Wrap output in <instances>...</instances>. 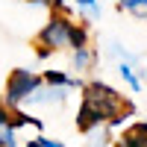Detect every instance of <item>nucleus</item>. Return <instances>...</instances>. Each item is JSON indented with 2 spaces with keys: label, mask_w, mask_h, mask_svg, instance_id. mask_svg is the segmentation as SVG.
Returning <instances> with one entry per match:
<instances>
[{
  "label": "nucleus",
  "mask_w": 147,
  "mask_h": 147,
  "mask_svg": "<svg viewBox=\"0 0 147 147\" xmlns=\"http://www.w3.org/2000/svg\"><path fill=\"white\" fill-rule=\"evenodd\" d=\"M74 6L80 9V15L85 21H97L100 18V3H97V0H74Z\"/></svg>",
  "instance_id": "14"
},
{
  "label": "nucleus",
  "mask_w": 147,
  "mask_h": 147,
  "mask_svg": "<svg viewBox=\"0 0 147 147\" xmlns=\"http://www.w3.org/2000/svg\"><path fill=\"white\" fill-rule=\"evenodd\" d=\"M0 147H18V127L12 121V109L0 100Z\"/></svg>",
  "instance_id": "6"
},
{
  "label": "nucleus",
  "mask_w": 147,
  "mask_h": 147,
  "mask_svg": "<svg viewBox=\"0 0 147 147\" xmlns=\"http://www.w3.org/2000/svg\"><path fill=\"white\" fill-rule=\"evenodd\" d=\"M41 74H35V71H27V68H15L6 77V91H3V103L9 109H21L24 103L30 100V97L38 91V85H41Z\"/></svg>",
  "instance_id": "2"
},
{
  "label": "nucleus",
  "mask_w": 147,
  "mask_h": 147,
  "mask_svg": "<svg viewBox=\"0 0 147 147\" xmlns=\"http://www.w3.org/2000/svg\"><path fill=\"white\" fill-rule=\"evenodd\" d=\"M82 97H85V100H91V103L106 115L109 129L121 127V124H124V118L132 112L129 100H127V97L121 94L118 88H112L109 82H103V80H91V82H85V85H82Z\"/></svg>",
  "instance_id": "1"
},
{
  "label": "nucleus",
  "mask_w": 147,
  "mask_h": 147,
  "mask_svg": "<svg viewBox=\"0 0 147 147\" xmlns=\"http://www.w3.org/2000/svg\"><path fill=\"white\" fill-rule=\"evenodd\" d=\"M65 100H68V88H59V85L41 82L38 91H35L27 103H30V106H62Z\"/></svg>",
  "instance_id": "5"
},
{
  "label": "nucleus",
  "mask_w": 147,
  "mask_h": 147,
  "mask_svg": "<svg viewBox=\"0 0 147 147\" xmlns=\"http://www.w3.org/2000/svg\"><path fill=\"white\" fill-rule=\"evenodd\" d=\"M27 147H47V144H44V136H35V138H30V141H27Z\"/></svg>",
  "instance_id": "18"
},
{
  "label": "nucleus",
  "mask_w": 147,
  "mask_h": 147,
  "mask_svg": "<svg viewBox=\"0 0 147 147\" xmlns=\"http://www.w3.org/2000/svg\"><path fill=\"white\" fill-rule=\"evenodd\" d=\"M44 144H47V147H65L62 141H56V138H47V136H44Z\"/></svg>",
  "instance_id": "19"
},
{
  "label": "nucleus",
  "mask_w": 147,
  "mask_h": 147,
  "mask_svg": "<svg viewBox=\"0 0 147 147\" xmlns=\"http://www.w3.org/2000/svg\"><path fill=\"white\" fill-rule=\"evenodd\" d=\"M85 136H88V147H106L112 141V129H109V124H100V127L88 129Z\"/></svg>",
  "instance_id": "11"
},
{
  "label": "nucleus",
  "mask_w": 147,
  "mask_h": 147,
  "mask_svg": "<svg viewBox=\"0 0 147 147\" xmlns=\"http://www.w3.org/2000/svg\"><path fill=\"white\" fill-rule=\"evenodd\" d=\"M118 147H147V124H132L121 132L118 138Z\"/></svg>",
  "instance_id": "7"
},
{
  "label": "nucleus",
  "mask_w": 147,
  "mask_h": 147,
  "mask_svg": "<svg viewBox=\"0 0 147 147\" xmlns=\"http://www.w3.org/2000/svg\"><path fill=\"white\" fill-rule=\"evenodd\" d=\"M100 124H106V115L97 109L91 100H80V109H77V129L80 132H88V129H94V127H100Z\"/></svg>",
  "instance_id": "4"
},
{
  "label": "nucleus",
  "mask_w": 147,
  "mask_h": 147,
  "mask_svg": "<svg viewBox=\"0 0 147 147\" xmlns=\"http://www.w3.org/2000/svg\"><path fill=\"white\" fill-rule=\"evenodd\" d=\"M38 3H44L50 12H62V15H71V3H68V0H38Z\"/></svg>",
  "instance_id": "16"
},
{
  "label": "nucleus",
  "mask_w": 147,
  "mask_h": 147,
  "mask_svg": "<svg viewBox=\"0 0 147 147\" xmlns=\"http://www.w3.org/2000/svg\"><path fill=\"white\" fill-rule=\"evenodd\" d=\"M68 47L71 50H80V47H91V32L85 27V21H74L71 24V32H68Z\"/></svg>",
  "instance_id": "10"
},
{
  "label": "nucleus",
  "mask_w": 147,
  "mask_h": 147,
  "mask_svg": "<svg viewBox=\"0 0 147 147\" xmlns=\"http://www.w3.org/2000/svg\"><path fill=\"white\" fill-rule=\"evenodd\" d=\"M12 121H15V127H18V129H21V127H35V129H44V121H41V118L27 115L24 109H12Z\"/></svg>",
  "instance_id": "13"
},
{
  "label": "nucleus",
  "mask_w": 147,
  "mask_h": 147,
  "mask_svg": "<svg viewBox=\"0 0 147 147\" xmlns=\"http://www.w3.org/2000/svg\"><path fill=\"white\" fill-rule=\"evenodd\" d=\"M41 80L47 82V85H59V88H68V91H74V88H82V80L80 77H71V74H65V71H44L41 74Z\"/></svg>",
  "instance_id": "8"
},
{
  "label": "nucleus",
  "mask_w": 147,
  "mask_h": 147,
  "mask_svg": "<svg viewBox=\"0 0 147 147\" xmlns=\"http://www.w3.org/2000/svg\"><path fill=\"white\" fill-rule=\"evenodd\" d=\"M118 77L124 80L132 91H141V80H138L136 68H132V62H118Z\"/></svg>",
  "instance_id": "12"
},
{
  "label": "nucleus",
  "mask_w": 147,
  "mask_h": 147,
  "mask_svg": "<svg viewBox=\"0 0 147 147\" xmlns=\"http://www.w3.org/2000/svg\"><path fill=\"white\" fill-rule=\"evenodd\" d=\"M118 6L132 12V15H144L147 18V0H118Z\"/></svg>",
  "instance_id": "15"
},
{
  "label": "nucleus",
  "mask_w": 147,
  "mask_h": 147,
  "mask_svg": "<svg viewBox=\"0 0 147 147\" xmlns=\"http://www.w3.org/2000/svg\"><path fill=\"white\" fill-rule=\"evenodd\" d=\"M35 56H38L41 62H44V59H50V56H53V50H50V47H41V44H35Z\"/></svg>",
  "instance_id": "17"
},
{
  "label": "nucleus",
  "mask_w": 147,
  "mask_h": 147,
  "mask_svg": "<svg viewBox=\"0 0 147 147\" xmlns=\"http://www.w3.org/2000/svg\"><path fill=\"white\" fill-rule=\"evenodd\" d=\"M71 15H62V12H50V18H47V24L38 30V35H35V44L41 47H50V50H65L68 47V32H71Z\"/></svg>",
  "instance_id": "3"
},
{
  "label": "nucleus",
  "mask_w": 147,
  "mask_h": 147,
  "mask_svg": "<svg viewBox=\"0 0 147 147\" xmlns=\"http://www.w3.org/2000/svg\"><path fill=\"white\" fill-rule=\"evenodd\" d=\"M97 62V53L91 50V47H80V50H71V71H77V77L80 74H88Z\"/></svg>",
  "instance_id": "9"
}]
</instances>
